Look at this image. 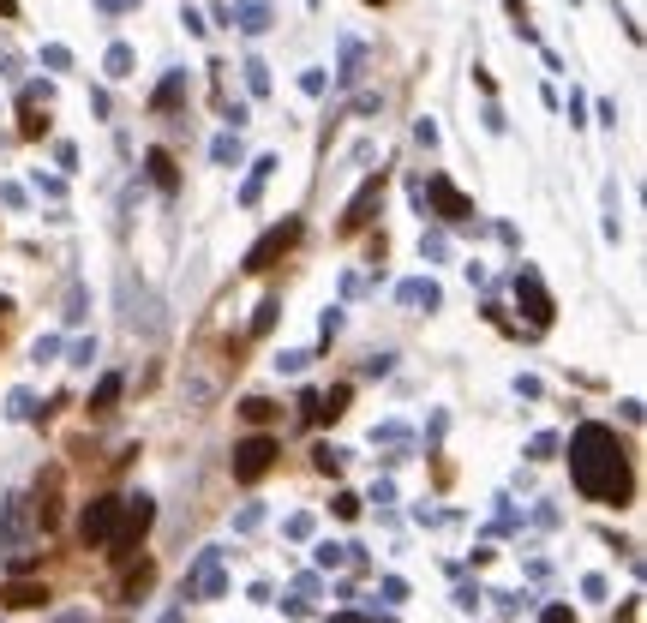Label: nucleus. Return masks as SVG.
<instances>
[{
  "instance_id": "obj_1",
  "label": "nucleus",
  "mask_w": 647,
  "mask_h": 623,
  "mask_svg": "<svg viewBox=\"0 0 647 623\" xmlns=\"http://www.w3.org/2000/svg\"><path fill=\"white\" fill-rule=\"evenodd\" d=\"M570 474H576L582 498H594V504H624L630 498V456H624L612 426H582L570 438Z\"/></svg>"
},
{
  "instance_id": "obj_2",
  "label": "nucleus",
  "mask_w": 647,
  "mask_h": 623,
  "mask_svg": "<svg viewBox=\"0 0 647 623\" xmlns=\"http://www.w3.org/2000/svg\"><path fill=\"white\" fill-rule=\"evenodd\" d=\"M150 522H156V504H150L144 492H138V498H120V522H114V534H108V546H114L108 558H120V564H126V558H132V546L144 540V528H150Z\"/></svg>"
},
{
  "instance_id": "obj_3",
  "label": "nucleus",
  "mask_w": 647,
  "mask_h": 623,
  "mask_svg": "<svg viewBox=\"0 0 647 623\" xmlns=\"http://www.w3.org/2000/svg\"><path fill=\"white\" fill-rule=\"evenodd\" d=\"M276 456H282V444H276V438H264V432H258V438H246V444H234V480H246V486H252V480H264V474L276 468Z\"/></svg>"
},
{
  "instance_id": "obj_4",
  "label": "nucleus",
  "mask_w": 647,
  "mask_h": 623,
  "mask_svg": "<svg viewBox=\"0 0 647 623\" xmlns=\"http://www.w3.org/2000/svg\"><path fill=\"white\" fill-rule=\"evenodd\" d=\"M294 240H300V222H294V216H288V222H276V228H270V234H264V240H258L252 252H246V270H252V276L276 270V258H282V252H288Z\"/></svg>"
},
{
  "instance_id": "obj_5",
  "label": "nucleus",
  "mask_w": 647,
  "mask_h": 623,
  "mask_svg": "<svg viewBox=\"0 0 647 623\" xmlns=\"http://www.w3.org/2000/svg\"><path fill=\"white\" fill-rule=\"evenodd\" d=\"M114 522H120V498H90V504H84V516H78V534H84V546H108Z\"/></svg>"
},
{
  "instance_id": "obj_6",
  "label": "nucleus",
  "mask_w": 647,
  "mask_h": 623,
  "mask_svg": "<svg viewBox=\"0 0 647 623\" xmlns=\"http://www.w3.org/2000/svg\"><path fill=\"white\" fill-rule=\"evenodd\" d=\"M378 198H384V174H378V180H366V186L354 192V204L342 210V234H360V228L372 222V210H378Z\"/></svg>"
},
{
  "instance_id": "obj_7",
  "label": "nucleus",
  "mask_w": 647,
  "mask_h": 623,
  "mask_svg": "<svg viewBox=\"0 0 647 623\" xmlns=\"http://www.w3.org/2000/svg\"><path fill=\"white\" fill-rule=\"evenodd\" d=\"M426 198H432V210H438L444 222H468V216H474V204H468L444 174H438V180H426Z\"/></svg>"
},
{
  "instance_id": "obj_8",
  "label": "nucleus",
  "mask_w": 647,
  "mask_h": 623,
  "mask_svg": "<svg viewBox=\"0 0 647 623\" xmlns=\"http://www.w3.org/2000/svg\"><path fill=\"white\" fill-rule=\"evenodd\" d=\"M12 612H36V606H48V588H36V582H6V594H0Z\"/></svg>"
},
{
  "instance_id": "obj_9",
  "label": "nucleus",
  "mask_w": 647,
  "mask_h": 623,
  "mask_svg": "<svg viewBox=\"0 0 647 623\" xmlns=\"http://www.w3.org/2000/svg\"><path fill=\"white\" fill-rule=\"evenodd\" d=\"M516 300L528 306V318H534V324H552V300H546V288H540V282H516Z\"/></svg>"
},
{
  "instance_id": "obj_10",
  "label": "nucleus",
  "mask_w": 647,
  "mask_h": 623,
  "mask_svg": "<svg viewBox=\"0 0 647 623\" xmlns=\"http://www.w3.org/2000/svg\"><path fill=\"white\" fill-rule=\"evenodd\" d=\"M348 396H354V390H348V384H336V390H330L324 402H306V414H312L318 426H324V420H342V408H348Z\"/></svg>"
},
{
  "instance_id": "obj_11",
  "label": "nucleus",
  "mask_w": 647,
  "mask_h": 623,
  "mask_svg": "<svg viewBox=\"0 0 647 623\" xmlns=\"http://www.w3.org/2000/svg\"><path fill=\"white\" fill-rule=\"evenodd\" d=\"M150 180H156L162 192L174 186V162H168V150H150Z\"/></svg>"
},
{
  "instance_id": "obj_12",
  "label": "nucleus",
  "mask_w": 647,
  "mask_h": 623,
  "mask_svg": "<svg viewBox=\"0 0 647 623\" xmlns=\"http://www.w3.org/2000/svg\"><path fill=\"white\" fill-rule=\"evenodd\" d=\"M114 402H120V378H102V384H96V396H90V408H96V414H108Z\"/></svg>"
},
{
  "instance_id": "obj_13",
  "label": "nucleus",
  "mask_w": 647,
  "mask_h": 623,
  "mask_svg": "<svg viewBox=\"0 0 647 623\" xmlns=\"http://www.w3.org/2000/svg\"><path fill=\"white\" fill-rule=\"evenodd\" d=\"M402 300H414V306H420V300H426V306H438V288H432V282H408V288H402Z\"/></svg>"
},
{
  "instance_id": "obj_14",
  "label": "nucleus",
  "mask_w": 647,
  "mask_h": 623,
  "mask_svg": "<svg viewBox=\"0 0 647 623\" xmlns=\"http://www.w3.org/2000/svg\"><path fill=\"white\" fill-rule=\"evenodd\" d=\"M240 414H246L252 426H264V420H270V402H264V396H246V402H240Z\"/></svg>"
},
{
  "instance_id": "obj_15",
  "label": "nucleus",
  "mask_w": 647,
  "mask_h": 623,
  "mask_svg": "<svg viewBox=\"0 0 647 623\" xmlns=\"http://www.w3.org/2000/svg\"><path fill=\"white\" fill-rule=\"evenodd\" d=\"M270 324H276V300H264V306H258V318H252V336H264Z\"/></svg>"
},
{
  "instance_id": "obj_16",
  "label": "nucleus",
  "mask_w": 647,
  "mask_h": 623,
  "mask_svg": "<svg viewBox=\"0 0 647 623\" xmlns=\"http://www.w3.org/2000/svg\"><path fill=\"white\" fill-rule=\"evenodd\" d=\"M336 516H342V522H354V516H360V498H354V492H342V498H336Z\"/></svg>"
},
{
  "instance_id": "obj_17",
  "label": "nucleus",
  "mask_w": 647,
  "mask_h": 623,
  "mask_svg": "<svg viewBox=\"0 0 647 623\" xmlns=\"http://www.w3.org/2000/svg\"><path fill=\"white\" fill-rule=\"evenodd\" d=\"M540 623H576V618H570L564 606H546V618H540Z\"/></svg>"
},
{
  "instance_id": "obj_18",
  "label": "nucleus",
  "mask_w": 647,
  "mask_h": 623,
  "mask_svg": "<svg viewBox=\"0 0 647 623\" xmlns=\"http://www.w3.org/2000/svg\"><path fill=\"white\" fill-rule=\"evenodd\" d=\"M330 623H366V618H354V612H342V618H330Z\"/></svg>"
},
{
  "instance_id": "obj_19",
  "label": "nucleus",
  "mask_w": 647,
  "mask_h": 623,
  "mask_svg": "<svg viewBox=\"0 0 647 623\" xmlns=\"http://www.w3.org/2000/svg\"><path fill=\"white\" fill-rule=\"evenodd\" d=\"M0 12H18V0H0Z\"/></svg>"
},
{
  "instance_id": "obj_20",
  "label": "nucleus",
  "mask_w": 647,
  "mask_h": 623,
  "mask_svg": "<svg viewBox=\"0 0 647 623\" xmlns=\"http://www.w3.org/2000/svg\"><path fill=\"white\" fill-rule=\"evenodd\" d=\"M366 6H384V0H366Z\"/></svg>"
}]
</instances>
